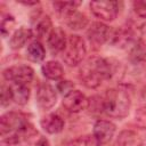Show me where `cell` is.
Segmentation results:
<instances>
[{"label": "cell", "mask_w": 146, "mask_h": 146, "mask_svg": "<svg viewBox=\"0 0 146 146\" xmlns=\"http://www.w3.org/2000/svg\"><path fill=\"white\" fill-rule=\"evenodd\" d=\"M0 135L3 144L17 145L36 135V130L23 113L7 112L0 117Z\"/></svg>", "instance_id": "6da1fadb"}, {"label": "cell", "mask_w": 146, "mask_h": 146, "mask_svg": "<svg viewBox=\"0 0 146 146\" xmlns=\"http://www.w3.org/2000/svg\"><path fill=\"white\" fill-rule=\"evenodd\" d=\"M112 76L111 63L99 56H92L86 59L79 68V79L87 88L95 89L99 87L103 81Z\"/></svg>", "instance_id": "7a4b0ae2"}, {"label": "cell", "mask_w": 146, "mask_h": 146, "mask_svg": "<svg viewBox=\"0 0 146 146\" xmlns=\"http://www.w3.org/2000/svg\"><path fill=\"white\" fill-rule=\"evenodd\" d=\"M131 99L122 89H108L103 98V112L113 119H123L129 114Z\"/></svg>", "instance_id": "3957f363"}, {"label": "cell", "mask_w": 146, "mask_h": 146, "mask_svg": "<svg viewBox=\"0 0 146 146\" xmlns=\"http://www.w3.org/2000/svg\"><path fill=\"white\" fill-rule=\"evenodd\" d=\"M86 54H87V47L83 38L78 34L70 35L67 38L66 47L62 52L64 63L71 67L78 66L79 64L82 63L83 58L86 57Z\"/></svg>", "instance_id": "277c9868"}, {"label": "cell", "mask_w": 146, "mask_h": 146, "mask_svg": "<svg viewBox=\"0 0 146 146\" xmlns=\"http://www.w3.org/2000/svg\"><path fill=\"white\" fill-rule=\"evenodd\" d=\"M3 78L15 84H24L27 86L29 83L32 82L34 78V71L31 66L29 65H15L10 66L2 72Z\"/></svg>", "instance_id": "5b68a950"}, {"label": "cell", "mask_w": 146, "mask_h": 146, "mask_svg": "<svg viewBox=\"0 0 146 146\" xmlns=\"http://www.w3.org/2000/svg\"><path fill=\"white\" fill-rule=\"evenodd\" d=\"M89 6L91 13L104 22L114 21L119 14L117 1H91Z\"/></svg>", "instance_id": "8992f818"}, {"label": "cell", "mask_w": 146, "mask_h": 146, "mask_svg": "<svg viewBox=\"0 0 146 146\" xmlns=\"http://www.w3.org/2000/svg\"><path fill=\"white\" fill-rule=\"evenodd\" d=\"M116 127L113 122L107 120H98L94 124L92 137L97 144V146H103L108 144L114 137Z\"/></svg>", "instance_id": "52a82bcc"}, {"label": "cell", "mask_w": 146, "mask_h": 146, "mask_svg": "<svg viewBox=\"0 0 146 146\" xmlns=\"http://www.w3.org/2000/svg\"><path fill=\"white\" fill-rule=\"evenodd\" d=\"M35 99L40 108L49 110L57 102V92L52 86H50L49 83L42 82V83H39L36 87Z\"/></svg>", "instance_id": "ba28073f"}, {"label": "cell", "mask_w": 146, "mask_h": 146, "mask_svg": "<svg viewBox=\"0 0 146 146\" xmlns=\"http://www.w3.org/2000/svg\"><path fill=\"white\" fill-rule=\"evenodd\" d=\"M63 106L71 113H79L89 106V99L80 90H72L63 98Z\"/></svg>", "instance_id": "9c48e42d"}, {"label": "cell", "mask_w": 146, "mask_h": 146, "mask_svg": "<svg viewBox=\"0 0 146 146\" xmlns=\"http://www.w3.org/2000/svg\"><path fill=\"white\" fill-rule=\"evenodd\" d=\"M112 29L102 22H94L87 31V36L90 43L95 46H102L110 41Z\"/></svg>", "instance_id": "30bf717a"}, {"label": "cell", "mask_w": 146, "mask_h": 146, "mask_svg": "<svg viewBox=\"0 0 146 146\" xmlns=\"http://www.w3.org/2000/svg\"><path fill=\"white\" fill-rule=\"evenodd\" d=\"M67 43V38L65 32L60 27H54L47 38V44L51 54L57 55L64 51Z\"/></svg>", "instance_id": "8fae6325"}, {"label": "cell", "mask_w": 146, "mask_h": 146, "mask_svg": "<svg viewBox=\"0 0 146 146\" xmlns=\"http://www.w3.org/2000/svg\"><path fill=\"white\" fill-rule=\"evenodd\" d=\"M135 39H136V34H135V32L130 27H127V29H115V30L112 29L108 42H111L112 44H114L116 47L124 48L128 44H130ZM136 40H138V39H136Z\"/></svg>", "instance_id": "7c38bea8"}, {"label": "cell", "mask_w": 146, "mask_h": 146, "mask_svg": "<svg viewBox=\"0 0 146 146\" xmlns=\"http://www.w3.org/2000/svg\"><path fill=\"white\" fill-rule=\"evenodd\" d=\"M40 124H41V128L46 132L50 135H55V133H59L60 131H63L65 122L58 114L51 113V114L43 116L40 121Z\"/></svg>", "instance_id": "4fadbf2b"}, {"label": "cell", "mask_w": 146, "mask_h": 146, "mask_svg": "<svg viewBox=\"0 0 146 146\" xmlns=\"http://www.w3.org/2000/svg\"><path fill=\"white\" fill-rule=\"evenodd\" d=\"M33 36V31L29 27H25V26H22L19 27L18 30H16L10 40H9V46L11 49H21L22 47L25 46V43Z\"/></svg>", "instance_id": "5bb4252c"}, {"label": "cell", "mask_w": 146, "mask_h": 146, "mask_svg": "<svg viewBox=\"0 0 146 146\" xmlns=\"http://www.w3.org/2000/svg\"><path fill=\"white\" fill-rule=\"evenodd\" d=\"M41 72L47 79L54 80V81L60 80L64 76V68H63L62 64L56 60L46 62L41 67Z\"/></svg>", "instance_id": "9a60e30c"}, {"label": "cell", "mask_w": 146, "mask_h": 146, "mask_svg": "<svg viewBox=\"0 0 146 146\" xmlns=\"http://www.w3.org/2000/svg\"><path fill=\"white\" fill-rule=\"evenodd\" d=\"M52 23L51 19L48 15L39 14L35 17V23H34V32L39 38H42L44 35H49V33L52 30Z\"/></svg>", "instance_id": "2e32d148"}, {"label": "cell", "mask_w": 146, "mask_h": 146, "mask_svg": "<svg viewBox=\"0 0 146 146\" xmlns=\"http://www.w3.org/2000/svg\"><path fill=\"white\" fill-rule=\"evenodd\" d=\"M65 23L70 29L74 30V31H79V30L87 27L89 21L84 14L75 10L65 16Z\"/></svg>", "instance_id": "e0dca14e"}, {"label": "cell", "mask_w": 146, "mask_h": 146, "mask_svg": "<svg viewBox=\"0 0 146 146\" xmlns=\"http://www.w3.org/2000/svg\"><path fill=\"white\" fill-rule=\"evenodd\" d=\"M129 60L132 64H140L146 60V42L143 39L135 41L129 52Z\"/></svg>", "instance_id": "ac0fdd59"}, {"label": "cell", "mask_w": 146, "mask_h": 146, "mask_svg": "<svg viewBox=\"0 0 146 146\" xmlns=\"http://www.w3.org/2000/svg\"><path fill=\"white\" fill-rule=\"evenodd\" d=\"M117 146H141L140 136L133 130H123L116 139Z\"/></svg>", "instance_id": "d6986e66"}, {"label": "cell", "mask_w": 146, "mask_h": 146, "mask_svg": "<svg viewBox=\"0 0 146 146\" xmlns=\"http://www.w3.org/2000/svg\"><path fill=\"white\" fill-rule=\"evenodd\" d=\"M11 92H13V102L18 105H25L30 98V88L24 84H15L11 83Z\"/></svg>", "instance_id": "ffe728a7"}, {"label": "cell", "mask_w": 146, "mask_h": 146, "mask_svg": "<svg viewBox=\"0 0 146 146\" xmlns=\"http://www.w3.org/2000/svg\"><path fill=\"white\" fill-rule=\"evenodd\" d=\"M26 54H27V57L32 62H41L46 57V49L41 42L33 41L27 46Z\"/></svg>", "instance_id": "44dd1931"}, {"label": "cell", "mask_w": 146, "mask_h": 146, "mask_svg": "<svg viewBox=\"0 0 146 146\" xmlns=\"http://www.w3.org/2000/svg\"><path fill=\"white\" fill-rule=\"evenodd\" d=\"M80 5H81L80 1H56L52 3L56 11L62 14L64 17L73 11H75Z\"/></svg>", "instance_id": "7402d4cb"}, {"label": "cell", "mask_w": 146, "mask_h": 146, "mask_svg": "<svg viewBox=\"0 0 146 146\" xmlns=\"http://www.w3.org/2000/svg\"><path fill=\"white\" fill-rule=\"evenodd\" d=\"M67 146H97L94 137L90 136H83V137H79L73 139L72 141L68 143Z\"/></svg>", "instance_id": "603a6c76"}, {"label": "cell", "mask_w": 146, "mask_h": 146, "mask_svg": "<svg viewBox=\"0 0 146 146\" xmlns=\"http://www.w3.org/2000/svg\"><path fill=\"white\" fill-rule=\"evenodd\" d=\"M15 21H14V17L10 16L9 14L8 15H2V18H1V33L3 36H7L9 34V31L11 30V26L14 25Z\"/></svg>", "instance_id": "cb8c5ba5"}, {"label": "cell", "mask_w": 146, "mask_h": 146, "mask_svg": "<svg viewBox=\"0 0 146 146\" xmlns=\"http://www.w3.org/2000/svg\"><path fill=\"white\" fill-rule=\"evenodd\" d=\"M13 100V92H11V87L10 84H2L1 87V105L7 106L9 103Z\"/></svg>", "instance_id": "d4e9b609"}, {"label": "cell", "mask_w": 146, "mask_h": 146, "mask_svg": "<svg viewBox=\"0 0 146 146\" xmlns=\"http://www.w3.org/2000/svg\"><path fill=\"white\" fill-rule=\"evenodd\" d=\"M132 8L137 16L140 18H146V1H133Z\"/></svg>", "instance_id": "484cf974"}, {"label": "cell", "mask_w": 146, "mask_h": 146, "mask_svg": "<svg viewBox=\"0 0 146 146\" xmlns=\"http://www.w3.org/2000/svg\"><path fill=\"white\" fill-rule=\"evenodd\" d=\"M136 123L143 128H146V106L140 107L137 112H136Z\"/></svg>", "instance_id": "4316f807"}, {"label": "cell", "mask_w": 146, "mask_h": 146, "mask_svg": "<svg viewBox=\"0 0 146 146\" xmlns=\"http://www.w3.org/2000/svg\"><path fill=\"white\" fill-rule=\"evenodd\" d=\"M73 87H74V84H73L71 81H67V80H60V81L57 83V89H58V91L62 92V94H65V95L68 94V92H71L72 90H74Z\"/></svg>", "instance_id": "83f0119b"}, {"label": "cell", "mask_w": 146, "mask_h": 146, "mask_svg": "<svg viewBox=\"0 0 146 146\" xmlns=\"http://www.w3.org/2000/svg\"><path fill=\"white\" fill-rule=\"evenodd\" d=\"M36 146H50V144H49V141H48L47 138L41 137V138L39 139V141L36 143Z\"/></svg>", "instance_id": "f1b7e54d"}, {"label": "cell", "mask_w": 146, "mask_h": 146, "mask_svg": "<svg viewBox=\"0 0 146 146\" xmlns=\"http://www.w3.org/2000/svg\"><path fill=\"white\" fill-rule=\"evenodd\" d=\"M140 99H141L144 106H146V87H145V88L141 90V92H140Z\"/></svg>", "instance_id": "f546056e"}, {"label": "cell", "mask_w": 146, "mask_h": 146, "mask_svg": "<svg viewBox=\"0 0 146 146\" xmlns=\"http://www.w3.org/2000/svg\"><path fill=\"white\" fill-rule=\"evenodd\" d=\"M22 3L26 6H32V5H38V1H22Z\"/></svg>", "instance_id": "4dcf8cb0"}]
</instances>
